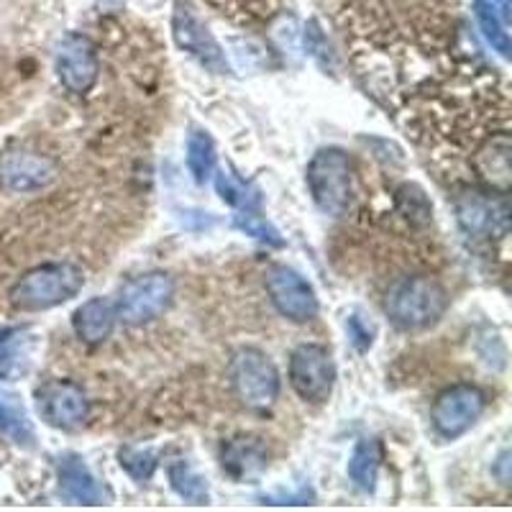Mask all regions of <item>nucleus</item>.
<instances>
[{
  "label": "nucleus",
  "mask_w": 512,
  "mask_h": 512,
  "mask_svg": "<svg viewBox=\"0 0 512 512\" xmlns=\"http://www.w3.org/2000/svg\"><path fill=\"white\" fill-rule=\"evenodd\" d=\"M59 167L52 157L29 149H11L0 154V187L8 192H36L52 185Z\"/></svg>",
  "instance_id": "nucleus-12"
},
{
  "label": "nucleus",
  "mask_w": 512,
  "mask_h": 512,
  "mask_svg": "<svg viewBox=\"0 0 512 512\" xmlns=\"http://www.w3.org/2000/svg\"><path fill=\"white\" fill-rule=\"evenodd\" d=\"M0 436L21 448H31L36 441L34 425H31L21 400L3 390H0Z\"/></svg>",
  "instance_id": "nucleus-19"
},
{
  "label": "nucleus",
  "mask_w": 512,
  "mask_h": 512,
  "mask_svg": "<svg viewBox=\"0 0 512 512\" xmlns=\"http://www.w3.org/2000/svg\"><path fill=\"white\" fill-rule=\"evenodd\" d=\"M310 198L326 216H346L354 200V169L344 149L328 146L313 154L305 172Z\"/></svg>",
  "instance_id": "nucleus-3"
},
{
  "label": "nucleus",
  "mask_w": 512,
  "mask_h": 512,
  "mask_svg": "<svg viewBox=\"0 0 512 512\" xmlns=\"http://www.w3.org/2000/svg\"><path fill=\"white\" fill-rule=\"evenodd\" d=\"M187 169L198 185H205V180L216 172V144L203 128H192L187 136Z\"/></svg>",
  "instance_id": "nucleus-20"
},
{
  "label": "nucleus",
  "mask_w": 512,
  "mask_h": 512,
  "mask_svg": "<svg viewBox=\"0 0 512 512\" xmlns=\"http://www.w3.org/2000/svg\"><path fill=\"white\" fill-rule=\"evenodd\" d=\"M290 384L308 405H326L336 387V364L326 346L300 344L290 356Z\"/></svg>",
  "instance_id": "nucleus-6"
},
{
  "label": "nucleus",
  "mask_w": 512,
  "mask_h": 512,
  "mask_svg": "<svg viewBox=\"0 0 512 512\" xmlns=\"http://www.w3.org/2000/svg\"><path fill=\"white\" fill-rule=\"evenodd\" d=\"M228 377L239 402L251 413H269L280 397V372L262 349L244 346L233 351Z\"/></svg>",
  "instance_id": "nucleus-4"
},
{
  "label": "nucleus",
  "mask_w": 512,
  "mask_h": 512,
  "mask_svg": "<svg viewBox=\"0 0 512 512\" xmlns=\"http://www.w3.org/2000/svg\"><path fill=\"white\" fill-rule=\"evenodd\" d=\"M379 464H382V448L377 438H361L351 451L349 459V479L361 492H374L379 477Z\"/></svg>",
  "instance_id": "nucleus-18"
},
{
  "label": "nucleus",
  "mask_w": 512,
  "mask_h": 512,
  "mask_svg": "<svg viewBox=\"0 0 512 512\" xmlns=\"http://www.w3.org/2000/svg\"><path fill=\"white\" fill-rule=\"evenodd\" d=\"M233 226L239 228L241 233H246V236H251L254 241H259V244L274 246V249L285 246L282 233L277 231L259 210H241L239 216H233Z\"/></svg>",
  "instance_id": "nucleus-24"
},
{
  "label": "nucleus",
  "mask_w": 512,
  "mask_h": 512,
  "mask_svg": "<svg viewBox=\"0 0 512 512\" xmlns=\"http://www.w3.org/2000/svg\"><path fill=\"white\" fill-rule=\"evenodd\" d=\"M264 287H267V295L277 313L290 323L303 326V323L318 318L320 305L313 285L292 267H285V264L269 267L264 274Z\"/></svg>",
  "instance_id": "nucleus-8"
},
{
  "label": "nucleus",
  "mask_w": 512,
  "mask_h": 512,
  "mask_svg": "<svg viewBox=\"0 0 512 512\" xmlns=\"http://www.w3.org/2000/svg\"><path fill=\"white\" fill-rule=\"evenodd\" d=\"M216 192L221 195L223 203L239 210H259L262 208V192L256 190L249 182L239 180L231 175L228 169H218L216 172Z\"/></svg>",
  "instance_id": "nucleus-22"
},
{
  "label": "nucleus",
  "mask_w": 512,
  "mask_h": 512,
  "mask_svg": "<svg viewBox=\"0 0 512 512\" xmlns=\"http://www.w3.org/2000/svg\"><path fill=\"white\" fill-rule=\"evenodd\" d=\"M264 505H310L313 500V492L303 489L297 495H282V497H262Z\"/></svg>",
  "instance_id": "nucleus-27"
},
{
  "label": "nucleus",
  "mask_w": 512,
  "mask_h": 512,
  "mask_svg": "<svg viewBox=\"0 0 512 512\" xmlns=\"http://www.w3.org/2000/svg\"><path fill=\"white\" fill-rule=\"evenodd\" d=\"M172 36L175 44L185 54H190L200 67H205L213 75H228L231 64H228L226 52L208 29L200 13L187 3V0H177L175 13H172Z\"/></svg>",
  "instance_id": "nucleus-5"
},
{
  "label": "nucleus",
  "mask_w": 512,
  "mask_h": 512,
  "mask_svg": "<svg viewBox=\"0 0 512 512\" xmlns=\"http://www.w3.org/2000/svg\"><path fill=\"white\" fill-rule=\"evenodd\" d=\"M175 297V282L164 272L141 274L128 285H123L118 295L116 313L128 326H144L157 320L164 310L172 305Z\"/></svg>",
  "instance_id": "nucleus-7"
},
{
  "label": "nucleus",
  "mask_w": 512,
  "mask_h": 512,
  "mask_svg": "<svg viewBox=\"0 0 512 512\" xmlns=\"http://www.w3.org/2000/svg\"><path fill=\"white\" fill-rule=\"evenodd\" d=\"M36 410L41 420L59 431H75L90 413V402L80 384L70 379H54L36 390Z\"/></svg>",
  "instance_id": "nucleus-10"
},
{
  "label": "nucleus",
  "mask_w": 512,
  "mask_h": 512,
  "mask_svg": "<svg viewBox=\"0 0 512 512\" xmlns=\"http://www.w3.org/2000/svg\"><path fill=\"white\" fill-rule=\"evenodd\" d=\"M456 213H459V223L469 236H482V233H495L505 231L507 228V203H489V200L477 198V195H469V198H461L456 205Z\"/></svg>",
  "instance_id": "nucleus-16"
},
{
  "label": "nucleus",
  "mask_w": 512,
  "mask_h": 512,
  "mask_svg": "<svg viewBox=\"0 0 512 512\" xmlns=\"http://www.w3.org/2000/svg\"><path fill=\"white\" fill-rule=\"evenodd\" d=\"M57 482H59V495L70 505H105L108 492L103 484L95 479L90 472V466L85 459L77 454H64L57 461Z\"/></svg>",
  "instance_id": "nucleus-13"
},
{
  "label": "nucleus",
  "mask_w": 512,
  "mask_h": 512,
  "mask_svg": "<svg viewBox=\"0 0 512 512\" xmlns=\"http://www.w3.org/2000/svg\"><path fill=\"white\" fill-rule=\"evenodd\" d=\"M395 203H397V210H400L402 216L408 218L413 226H425V223H431L433 205L431 200L425 198V192L420 190L418 185L397 187Z\"/></svg>",
  "instance_id": "nucleus-23"
},
{
  "label": "nucleus",
  "mask_w": 512,
  "mask_h": 512,
  "mask_svg": "<svg viewBox=\"0 0 512 512\" xmlns=\"http://www.w3.org/2000/svg\"><path fill=\"white\" fill-rule=\"evenodd\" d=\"M448 310V292L436 277H402L387 290L384 313L400 331H425L436 326Z\"/></svg>",
  "instance_id": "nucleus-1"
},
{
  "label": "nucleus",
  "mask_w": 512,
  "mask_h": 512,
  "mask_svg": "<svg viewBox=\"0 0 512 512\" xmlns=\"http://www.w3.org/2000/svg\"><path fill=\"white\" fill-rule=\"evenodd\" d=\"M11 336H13V328H0V344H6Z\"/></svg>",
  "instance_id": "nucleus-28"
},
{
  "label": "nucleus",
  "mask_w": 512,
  "mask_h": 512,
  "mask_svg": "<svg viewBox=\"0 0 512 512\" xmlns=\"http://www.w3.org/2000/svg\"><path fill=\"white\" fill-rule=\"evenodd\" d=\"M169 477V487L175 489L177 495L182 497L190 505H208L210 502V492H208V482L195 472V466L185 459H177L169 464L167 469Z\"/></svg>",
  "instance_id": "nucleus-21"
},
{
  "label": "nucleus",
  "mask_w": 512,
  "mask_h": 512,
  "mask_svg": "<svg viewBox=\"0 0 512 512\" xmlns=\"http://www.w3.org/2000/svg\"><path fill=\"white\" fill-rule=\"evenodd\" d=\"M118 464H121L123 472L128 474L136 482H149L157 472V454L152 448H141V446H123L118 451Z\"/></svg>",
  "instance_id": "nucleus-25"
},
{
  "label": "nucleus",
  "mask_w": 512,
  "mask_h": 512,
  "mask_svg": "<svg viewBox=\"0 0 512 512\" xmlns=\"http://www.w3.org/2000/svg\"><path fill=\"white\" fill-rule=\"evenodd\" d=\"M85 287V272L77 264H41L11 287V305L24 313H41L67 303Z\"/></svg>",
  "instance_id": "nucleus-2"
},
{
  "label": "nucleus",
  "mask_w": 512,
  "mask_h": 512,
  "mask_svg": "<svg viewBox=\"0 0 512 512\" xmlns=\"http://www.w3.org/2000/svg\"><path fill=\"white\" fill-rule=\"evenodd\" d=\"M269 451L262 438L256 436H236L228 438L221 446V466L223 472L236 482H249L267 469Z\"/></svg>",
  "instance_id": "nucleus-14"
},
{
  "label": "nucleus",
  "mask_w": 512,
  "mask_h": 512,
  "mask_svg": "<svg viewBox=\"0 0 512 512\" xmlns=\"http://www.w3.org/2000/svg\"><path fill=\"white\" fill-rule=\"evenodd\" d=\"M474 13H477L479 29H482L484 39L492 44L500 57H510V0H474Z\"/></svg>",
  "instance_id": "nucleus-17"
},
{
  "label": "nucleus",
  "mask_w": 512,
  "mask_h": 512,
  "mask_svg": "<svg viewBox=\"0 0 512 512\" xmlns=\"http://www.w3.org/2000/svg\"><path fill=\"white\" fill-rule=\"evenodd\" d=\"M346 331H349L351 344H354L359 351H367L369 346H372V331H369V328H364V323H361L356 315L354 318H349V323H346Z\"/></svg>",
  "instance_id": "nucleus-26"
},
{
  "label": "nucleus",
  "mask_w": 512,
  "mask_h": 512,
  "mask_svg": "<svg viewBox=\"0 0 512 512\" xmlns=\"http://www.w3.org/2000/svg\"><path fill=\"white\" fill-rule=\"evenodd\" d=\"M487 408V397L474 384H454L436 397L431 408V423L441 438L464 436Z\"/></svg>",
  "instance_id": "nucleus-9"
},
{
  "label": "nucleus",
  "mask_w": 512,
  "mask_h": 512,
  "mask_svg": "<svg viewBox=\"0 0 512 512\" xmlns=\"http://www.w3.org/2000/svg\"><path fill=\"white\" fill-rule=\"evenodd\" d=\"M116 305L105 297H90L88 303H82L80 308L72 313V328H75V336L80 338L82 344L98 346L103 341H108L116 328Z\"/></svg>",
  "instance_id": "nucleus-15"
},
{
  "label": "nucleus",
  "mask_w": 512,
  "mask_h": 512,
  "mask_svg": "<svg viewBox=\"0 0 512 512\" xmlns=\"http://www.w3.org/2000/svg\"><path fill=\"white\" fill-rule=\"evenodd\" d=\"M54 67H57L59 82L75 95L90 93L100 75L95 47L90 44V39L80 34H70L59 41L57 54H54Z\"/></svg>",
  "instance_id": "nucleus-11"
}]
</instances>
